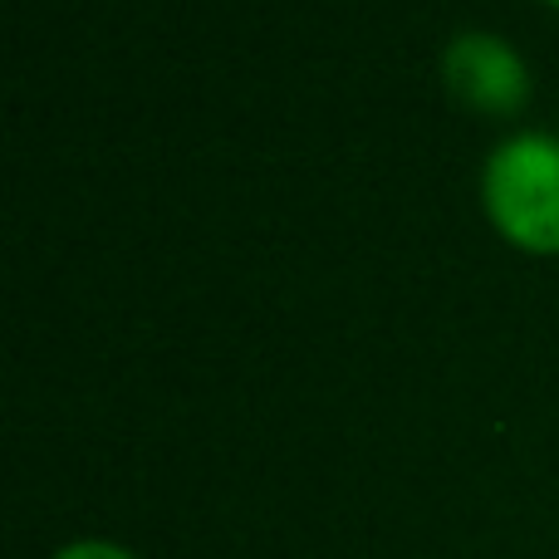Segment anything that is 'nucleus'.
<instances>
[{
    "mask_svg": "<svg viewBox=\"0 0 559 559\" xmlns=\"http://www.w3.org/2000/svg\"><path fill=\"white\" fill-rule=\"evenodd\" d=\"M437 79L476 118H521L535 98L531 59L496 29H456L437 55Z\"/></svg>",
    "mask_w": 559,
    "mask_h": 559,
    "instance_id": "2",
    "label": "nucleus"
},
{
    "mask_svg": "<svg viewBox=\"0 0 559 559\" xmlns=\"http://www.w3.org/2000/svg\"><path fill=\"white\" fill-rule=\"evenodd\" d=\"M540 5H550V10H559V0H540Z\"/></svg>",
    "mask_w": 559,
    "mask_h": 559,
    "instance_id": "4",
    "label": "nucleus"
},
{
    "mask_svg": "<svg viewBox=\"0 0 559 559\" xmlns=\"http://www.w3.org/2000/svg\"><path fill=\"white\" fill-rule=\"evenodd\" d=\"M49 559H143L138 550H128V545L108 540V535H79V540H64Z\"/></svg>",
    "mask_w": 559,
    "mask_h": 559,
    "instance_id": "3",
    "label": "nucleus"
},
{
    "mask_svg": "<svg viewBox=\"0 0 559 559\" xmlns=\"http://www.w3.org/2000/svg\"><path fill=\"white\" fill-rule=\"evenodd\" d=\"M481 216L511 251L555 261L559 255V133L521 128L506 133L481 163Z\"/></svg>",
    "mask_w": 559,
    "mask_h": 559,
    "instance_id": "1",
    "label": "nucleus"
}]
</instances>
